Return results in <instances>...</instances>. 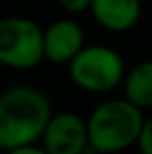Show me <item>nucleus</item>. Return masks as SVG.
<instances>
[{"label": "nucleus", "mask_w": 152, "mask_h": 154, "mask_svg": "<svg viewBox=\"0 0 152 154\" xmlns=\"http://www.w3.org/2000/svg\"><path fill=\"white\" fill-rule=\"evenodd\" d=\"M70 80L84 92L103 94L121 84L125 76L123 57L105 45H86L68 60Z\"/></svg>", "instance_id": "obj_3"}, {"label": "nucleus", "mask_w": 152, "mask_h": 154, "mask_svg": "<svg viewBox=\"0 0 152 154\" xmlns=\"http://www.w3.org/2000/svg\"><path fill=\"white\" fill-rule=\"evenodd\" d=\"M142 121V109L129 100H105L86 119L88 146L102 154L127 150L137 144Z\"/></svg>", "instance_id": "obj_2"}, {"label": "nucleus", "mask_w": 152, "mask_h": 154, "mask_svg": "<svg viewBox=\"0 0 152 154\" xmlns=\"http://www.w3.org/2000/svg\"><path fill=\"white\" fill-rule=\"evenodd\" d=\"M51 117V102L33 86H12L0 94V150L14 152L39 143Z\"/></svg>", "instance_id": "obj_1"}, {"label": "nucleus", "mask_w": 152, "mask_h": 154, "mask_svg": "<svg viewBox=\"0 0 152 154\" xmlns=\"http://www.w3.org/2000/svg\"><path fill=\"white\" fill-rule=\"evenodd\" d=\"M43 60V29L22 16L0 20V64L29 70Z\"/></svg>", "instance_id": "obj_4"}, {"label": "nucleus", "mask_w": 152, "mask_h": 154, "mask_svg": "<svg viewBox=\"0 0 152 154\" xmlns=\"http://www.w3.org/2000/svg\"><path fill=\"white\" fill-rule=\"evenodd\" d=\"M84 31L74 20H57L43 29V60L66 64L84 47Z\"/></svg>", "instance_id": "obj_6"}, {"label": "nucleus", "mask_w": 152, "mask_h": 154, "mask_svg": "<svg viewBox=\"0 0 152 154\" xmlns=\"http://www.w3.org/2000/svg\"><path fill=\"white\" fill-rule=\"evenodd\" d=\"M135 146H138V150H141L142 154H152V115L144 117Z\"/></svg>", "instance_id": "obj_9"}, {"label": "nucleus", "mask_w": 152, "mask_h": 154, "mask_svg": "<svg viewBox=\"0 0 152 154\" xmlns=\"http://www.w3.org/2000/svg\"><path fill=\"white\" fill-rule=\"evenodd\" d=\"M39 140L45 154H82L88 148L86 121L72 111L51 113Z\"/></svg>", "instance_id": "obj_5"}, {"label": "nucleus", "mask_w": 152, "mask_h": 154, "mask_svg": "<svg viewBox=\"0 0 152 154\" xmlns=\"http://www.w3.org/2000/svg\"><path fill=\"white\" fill-rule=\"evenodd\" d=\"M94 20L111 33H125L138 23L142 14L141 0H92L90 8Z\"/></svg>", "instance_id": "obj_7"}, {"label": "nucleus", "mask_w": 152, "mask_h": 154, "mask_svg": "<svg viewBox=\"0 0 152 154\" xmlns=\"http://www.w3.org/2000/svg\"><path fill=\"white\" fill-rule=\"evenodd\" d=\"M57 2L62 10L70 12V14H80V12H86L90 8L92 0H57Z\"/></svg>", "instance_id": "obj_10"}, {"label": "nucleus", "mask_w": 152, "mask_h": 154, "mask_svg": "<svg viewBox=\"0 0 152 154\" xmlns=\"http://www.w3.org/2000/svg\"><path fill=\"white\" fill-rule=\"evenodd\" d=\"M121 84L123 92H125L123 94L125 100L141 107L142 111L152 107V59L141 60L129 72L125 70Z\"/></svg>", "instance_id": "obj_8"}]
</instances>
